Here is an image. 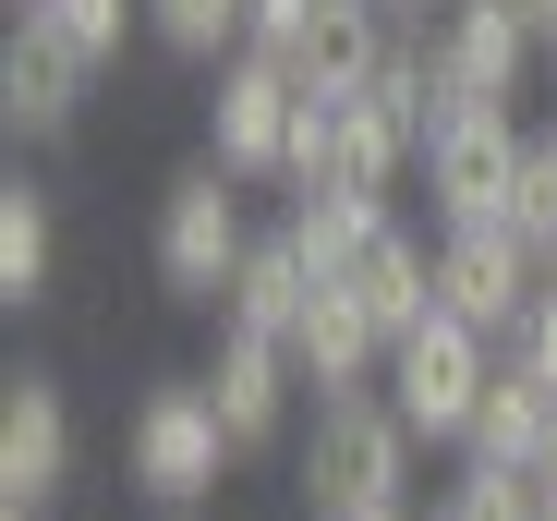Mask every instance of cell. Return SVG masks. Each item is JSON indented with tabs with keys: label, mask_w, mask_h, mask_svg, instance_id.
<instances>
[{
	"label": "cell",
	"mask_w": 557,
	"mask_h": 521,
	"mask_svg": "<svg viewBox=\"0 0 557 521\" xmlns=\"http://www.w3.org/2000/svg\"><path fill=\"white\" fill-rule=\"evenodd\" d=\"M49 280H61V195L49 183H0V303H49Z\"/></svg>",
	"instance_id": "obj_16"
},
{
	"label": "cell",
	"mask_w": 557,
	"mask_h": 521,
	"mask_svg": "<svg viewBox=\"0 0 557 521\" xmlns=\"http://www.w3.org/2000/svg\"><path fill=\"white\" fill-rule=\"evenodd\" d=\"M497 352H509V364H533V376H545V388H557V280H545V291H533V303H521V327H509V339H497Z\"/></svg>",
	"instance_id": "obj_24"
},
{
	"label": "cell",
	"mask_w": 557,
	"mask_h": 521,
	"mask_svg": "<svg viewBox=\"0 0 557 521\" xmlns=\"http://www.w3.org/2000/svg\"><path fill=\"white\" fill-rule=\"evenodd\" d=\"M315 255L292 243V219H278V231H255V255H243V268H231V303L219 315H243V327H267V339H292L304 315H315Z\"/></svg>",
	"instance_id": "obj_14"
},
{
	"label": "cell",
	"mask_w": 557,
	"mask_h": 521,
	"mask_svg": "<svg viewBox=\"0 0 557 521\" xmlns=\"http://www.w3.org/2000/svg\"><path fill=\"white\" fill-rule=\"evenodd\" d=\"M146 49H170V61H231L243 49V0H146Z\"/></svg>",
	"instance_id": "obj_21"
},
{
	"label": "cell",
	"mask_w": 557,
	"mask_h": 521,
	"mask_svg": "<svg viewBox=\"0 0 557 521\" xmlns=\"http://www.w3.org/2000/svg\"><path fill=\"white\" fill-rule=\"evenodd\" d=\"M339 291H351L363 315H376L388 339H412V327L436 315V243H412V231L388 219V231H376V255H363V268H351Z\"/></svg>",
	"instance_id": "obj_17"
},
{
	"label": "cell",
	"mask_w": 557,
	"mask_h": 521,
	"mask_svg": "<svg viewBox=\"0 0 557 521\" xmlns=\"http://www.w3.org/2000/svg\"><path fill=\"white\" fill-rule=\"evenodd\" d=\"M436 509H448V521H533V509H545V473H533V461H473V449H460V473H448Z\"/></svg>",
	"instance_id": "obj_20"
},
{
	"label": "cell",
	"mask_w": 557,
	"mask_h": 521,
	"mask_svg": "<svg viewBox=\"0 0 557 521\" xmlns=\"http://www.w3.org/2000/svg\"><path fill=\"white\" fill-rule=\"evenodd\" d=\"M521 13H533V25H545V49H557V0H521Z\"/></svg>",
	"instance_id": "obj_27"
},
{
	"label": "cell",
	"mask_w": 557,
	"mask_h": 521,
	"mask_svg": "<svg viewBox=\"0 0 557 521\" xmlns=\"http://www.w3.org/2000/svg\"><path fill=\"white\" fill-rule=\"evenodd\" d=\"M521 110L509 98H473L436 146H424V207H436V231H473V219H509V183H521Z\"/></svg>",
	"instance_id": "obj_5"
},
{
	"label": "cell",
	"mask_w": 557,
	"mask_h": 521,
	"mask_svg": "<svg viewBox=\"0 0 557 521\" xmlns=\"http://www.w3.org/2000/svg\"><path fill=\"white\" fill-rule=\"evenodd\" d=\"M376 231H388V195H339V183L292 195V243L315 255V280H351L363 255H376Z\"/></svg>",
	"instance_id": "obj_19"
},
{
	"label": "cell",
	"mask_w": 557,
	"mask_h": 521,
	"mask_svg": "<svg viewBox=\"0 0 557 521\" xmlns=\"http://www.w3.org/2000/svg\"><path fill=\"white\" fill-rule=\"evenodd\" d=\"M292 110H304V73L267 61V49H231L219 85H207V158L243 170V183H278V158H292Z\"/></svg>",
	"instance_id": "obj_6"
},
{
	"label": "cell",
	"mask_w": 557,
	"mask_h": 521,
	"mask_svg": "<svg viewBox=\"0 0 557 521\" xmlns=\"http://www.w3.org/2000/svg\"><path fill=\"white\" fill-rule=\"evenodd\" d=\"M146 255H158V291L170 303H231V268L255 255V219H243V170H219V158H195V170H170L158 183V231H146Z\"/></svg>",
	"instance_id": "obj_2"
},
{
	"label": "cell",
	"mask_w": 557,
	"mask_h": 521,
	"mask_svg": "<svg viewBox=\"0 0 557 521\" xmlns=\"http://www.w3.org/2000/svg\"><path fill=\"white\" fill-rule=\"evenodd\" d=\"M376 521H424V509H376Z\"/></svg>",
	"instance_id": "obj_31"
},
{
	"label": "cell",
	"mask_w": 557,
	"mask_h": 521,
	"mask_svg": "<svg viewBox=\"0 0 557 521\" xmlns=\"http://www.w3.org/2000/svg\"><path fill=\"white\" fill-rule=\"evenodd\" d=\"M388 13H400V25H436V13H448V0H388Z\"/></svg>",
	"instance_id": "obj_26"
},
{
	"label": "cell",
	"mask_w": 557,
	"mask_h": 521,
	"mask_svg": "<svg viewBox=\"0 0 557 521\" xmlns=\"http://www.w3.org/2000/svg\"><path fill=\"white\" fill-rule=\"evenodd\" d=\"M509 231H521L533 255L557 243V134H533V146H521V183H509Z\"/></svg>",
	"instance_id": "obj_23"
},
{
	"label": "cell",
	"mask_w": 557,
	"mask_h": 521,
	"mask_svg": "<svg viewBox=\"0 0 557 521\" xmlns=\"http://www.w3.org/2000/svg\"><path fill=\"white\" fill-rule=\"evenodd\" d=\"M424 521H448V509H424Z\"/></svg>",
	"instance_id": "obj_32"
},
{
	"label": "cell",
	"mask_w": 557,
	"mask_h": 521,
	"mask_svg": "<svg viewBox=\"0 0 557 521\" xmlns=\"http://www.w3.org/2000/svg\"><path fill=\"white\" fill-rule=\"evenodd\" d=\"M73 485V400L49 364H25L13 388H0V497L13 509H49Z\"/></svg>",
	"instance_id": "obj_10"
},
{
	"label": "cell",
	"mask_w": 557,
	"mask_h": 521,
	"mask_svg": "<svg viewBox=\"0 0 557 521\" xmlns=\"http://www.w3.org/2000/svg\"><path fill=\"white\" fill-rule=\"evenodd\" d=\"M0 521H37V509H13V497H0Z\"/></svg>",
	"instance_id": "obj_29"
},
{
	"label": "cell",
	"mask_w": 557,
	"mask_h": 521,
	"mask_svg": "<svg viewBox=\"0 0 557 521\" xmlns=\"http://www.w3.org/2000/svg\"><path fill=\"white\" fill-rule=\"evenodd\" d=\"M388 49H400V13H388V0H315L292 73L315 85V98H363V85L388 73Z\"/></svg>",
	"instance_id": "obj_12"
},
{
	"label": "cell",
	"mask_w": 557,
	"mask_h": 521,
	"mask_svg": "<svg viewBox=\"0 0 557 521\" xmlns=\"http://www.w3.org/2000/svg\"><path fill=\"white\" fill-rule=\"evenodd\" d=\"M533 473H545V485H557V424H545V449H533Z\"/></svg>",
	"instance_id": "obj_28"
},
{
	"label": "cell",
	"mask_w": 557,
	"mask_h": 521,
	"mask_svg": "<svg viewBox=\"0 0 557 521\" xmlns=\"http://www.w3.org/2000/svg\"><path fill=\"white\" fill-rule=\"evenodd\" d=\"M207 400L231 412L243 461L278 449V437H292V412H304V364H292V339H267V327L219 315V339H207Z\"/></svg>",
	"instance_id": "obj_7"
},
{
	"label": "cell",
	"mask_w": 557,
	"mask_h": 521,
	"mask_svg": "<svg viewBox=\"0 0 557 521\" xmlns=\"http://www.w3.org/2000/svg\"><path fill=\"white\" fill-rule=\"evenodd\" d=\"M292 364H304V400H351V388H388V327L363 315L339 280L315 291V315L292 327Z\"/></svg>",
	"instance_id": "obj_11"
},
{
	"label": "cell",
	"mask_w": 557,
	"mask_h": 521,
	"mask_svg": "<svg viewBox=\"0 0 557 521\" xmlns=\"http://www.w3.org/2000/svg\"><path fill=\"white\" fill-rule=\"evenodd\" d=\"M231 461H243V437H231V412L207 400V376H158V388L134 400V424H122V473H134V497H158V509L219 497Z\"/></svg>",
	"instance_id": "obj_3"
},
{
	"label": "cell",
	"mask_w": 557,
	"mask_h": 521,
	"mask_svg": "<svg viewBox=\"0 0 557 521\" xmlns=\"http://www.w3.org/2000/svg\"><path fill=\"white\" fill-rule=\"evenodd\" d=\"M533 521H557V485H545V509H533Z\"/></svg>",
	"instance_id": "obj_30"
},
{
	"label": "cell",
	"mask_w": 557,
	"mask_h": 521,
	"mask_svg": "<svg viewBox=\"0 0 557 521\" xmlns=\"http://www.w3.org/2000/svg\"><path fill=\"white\" fill-rule=\"evenodd\" d=\"M545 424H557V388H545L533 364H509V352H497V376H485L473 437H460V449H473V461H533V449H545Z\"/></svg>",
	"instance_id": "obj_18"
},
{
	"label": "cell",
	"mask_w": 557,
	"mask_h": 521,
	"mask_svg": "<svg viewBox=\"0 0 557 521\" xmlns=\"http://www.w3.org/2000/svg\"><path fill=\"white\" fill-rule=\"evenodd\" d=\"M436 37H448V61H460V85H473V98H521L533 61H545V25L521 13V0H448Z\"/></svg>",
	"instance_id": "obj_13"
},
{
	"label": "cell",
	"mask_w": 557,
	"mask_h": 521,
	"mask_svg": "<svg viewBox=\"0 0 557 521\" xmlns=\"http://www.w3.org/2000/svg\"><path fill=\"white\" fill-rule=\"evenodd\" d=\"M412 424L388 388H351V400H315L304 437H292V497L304 521H376V509H412Z\"/></svg>",
	"instance_id": "obj_1"
},
{
	"label": "cell",
	"mask_w": 557,
	"mask_h": 521,
	"mask_svg": "<svg viewBox=\"0 0 557 521\" xmlns=\"http://www.w3.org/2000/svg\"><path fill=\"white\" fill-rule=\"evenodd\" d=\"M545 291V255L509 231V219H473V231H436V303L448 315H473L485 339L521 327V303Z\"/></svg>",
	"instance_id": "obj_8"
},
{
	"label": "cell",
	"mask_w": 557,
	"mask_h": 521,
	"mask_svg": "<svg viewBox=\"0 0 557 521\" xmlns=\"http://www.w3.org/2000/svg\"><path fill=\"white\" fill-rule=\"evenodd\" d=\"M25 13H37V25H61L98 73L122 61V37H146V0H25Z\"/></svg>",
	"instance_id": "obj_22"
},
{
	"label": "cell",
	"mask_w": 557,
	"mask_h": 521,
	"mask_svg": "<svg viewBox=\"0 0 557 521\" xmlns=\"http://www.w3.org/2000/svg\"><path fill=\"white\" fill-rule=\"evenodd\" d=\"M85 85H98V61H85L61 25H13L0 37V134L13 146H49V134H73L85 122Z\"/></svg>",
	"instance_id": "obj_9"
},
{
	"label": "cell",
	"mask_w": 557,
	"mask_h": 521,
	"mask_svg": "<svg viewBox=\"0 0 557 521\" xmlns=\"http://www.w3.org/2000/svg\"><path fill=\"white\" fill-rule=\"evenodd\" d=\"M485 376H497V339L473 327V315H424L412 339H388V400H400V424L424 449H460L473 437V400H485Z\"/></svg>",
	"instance_id": "obj_4"
},
{
	"label": "cell",
	"mask_w": 557,
	"mask_h": 521,
	"mask_svg": "<svg viewBox=\"0 0 557 521\" xmlns=\"http://www.w3.org/2000/svg\"><path fill=\"white\" fill-rule=\"evenodd\" d=\"M304 25H315V0H243V49H267V61H292Z\"/></svg>",
	"instance_id": "obj_25"
},
{
	"label": "cell",
	"mask_w": 557,
	"mask_h": 521,
	"mask_svg": "<svg viewBox=\"0 0 557 521\" xmlns=\"http://www.w3.org/2000/svg\"><path fill=\"white\" fill-rule=\"evenodd\" d=\"M400 170H424V146L400 134V110L363 85V98H339V134H327V183L339 195H400Z\"/></svg>",
	"instance_id": "obj_15"
}]
</instances>
